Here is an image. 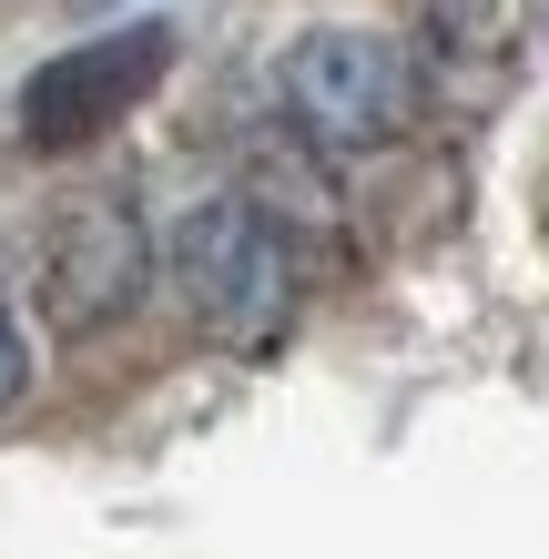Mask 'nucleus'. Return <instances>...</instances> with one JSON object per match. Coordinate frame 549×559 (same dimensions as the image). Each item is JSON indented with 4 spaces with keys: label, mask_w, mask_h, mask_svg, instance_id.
Segmentation results:
<instances>
[{
    "label": "nucleus",
    "mask_w": 549,
    "mask_h": 559,
    "mask_svg": "<svg viewBox=\"0 0 549 559\" xmlns=\"http://www.w3.org/2000/svg\"><path fill=\"white\" fill-rule=\"evenodd\" d=\"M275 103L285 122H296L306 143H326V153H377V143H397L407 133V112H417V61L386 41V31H296L275 61Z\"/></svg>",
    "instance_id": "f03ea898"
},
{
    "label": "nucleus",
    "mask_w": 549,
    "mask_h": 559,
    "mask_svg": "<svg viewBox=\"0 0 549 559\" xmlns=\"http://www.w3.org/2000/svg\"><path fill=\"white\" fill-rule=\"evenodd\" d=\"M164 72H174V31L164 21H122V31H103V41H72L61 61H41V72L21 82V133L51 143V153L92 143V133H112Z\"/></svg>",
    "instance_id": "7ed1b4c3"
},
{
    "label": "nucleus",
    "mask_w": 549,
    "mask_h": 559,
    "mask_svg": "<svg viewBox=\"0 0 549 559\" xmlns=\"http://www.w3.org/2000/svg\"><path fill=\"white\" fill-rule=\"evenodd\" d=\"M468 61H478V82H499V72H509L499 0H438V72L468 92Z\"/></svg>",
    "instance_id": "39448f33"
},
{
    "label": "nucleus",
    "mask_w": 549,
    "mask_h": 559,
    "mask_svg": "<svg viewBox=\"0 0 549 559\" xmlns=\"http://www.w3.org/2000/svg\"><path fill=\"white\" fill-rule=\"evenodd\" d=\"M174 285H183V306L244 356H275L296 336V295H306L296 235H285L254 193H204V204L174 224Z\"/></svg>",
    "instance_id": "f257e3e1"
},
{
    "label": "nucleus",
    "mask_w": 549,
    "mask_h": 559,
    "mask_svg": "<svg viewBox=\"0 0 549 559\" xmlns=\"http://www.w3.org/2000/svg\"><path fill=\"white\" fill-rule=\"evenodd\" d=\"M143 275H153V235L133 204L112 193H82L72 214L51 224V265H41V306L61 336H103L112 316L143 306Z\"/></svg>",
    "instance_id": "20e7f679"
},
{
    "label": "nucleus",
    "mask_w": 549,
    "mask_h": 559,
    "mask_svg": "<svg viewBox=\"0 0 549 559\" xmlns=\"http://www.w3.org/2000/svg\"><path fill=\"white\" fill-rule=\"evenodd\" d=\"M21 377H31V356H21V325H11V316H0V407H11V397H21Z\"/></svg>",
    "instance_id": "423d86ee"
}]
</instances>
